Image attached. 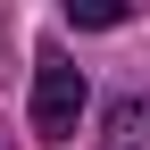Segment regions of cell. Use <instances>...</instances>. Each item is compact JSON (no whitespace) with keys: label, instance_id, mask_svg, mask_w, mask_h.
<instances>
[{"label":"cell","instance_id":"2","mask_svg":"<svg viewBox=\"0 0 150 150\" xmlns=\"http://www.w3.org/2000/svg\"><path fill=\"white\" fill-rule=\"evenodd\" d=\"M100 142H108V150H150V92H125V100H108Z\"/></svg>","mask_w":150,"mask_h":150},{"label":"cell","instance_id":"4","mask_svg":"<svg viewBox=\"0 0 150 150\" xmlns=\"http://www.w3.org/2000/svg\"><path fill=\"white\" fill-rule=\"evenodd\" d=\"M0 150H8V142H0Z\"/></svg>","mask_w":150,"mask_h":150},{"label":"cell","instance_id":"3","mask_svg":"<svg viewBox=\"0 0 150 150\" xmlns=\"http://www.w3.org/2000/svg\"><path fill=\"white\" fill-rule=\"evenodd\" d=\"M75 17V25H92V33H108V25H125V8H117V0H92V8H67Z\"/></svg>","mask_w":150,"mask_h":150},{"label":"cell","instance_id":"1","mask_svg":"<svg viewBox=\"0 0 150 150\" xmlns=\"http://www.w3.org/2000/svg\"><path fill=\"white\" fill-rule=\"evenodd\" d=\"M75 117H83V67H75L67 50H42V59H33V134L67 142Z\"/></svg>","mask_w":150,"mask_h":150}]
</instances>
